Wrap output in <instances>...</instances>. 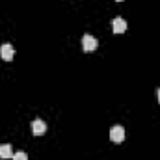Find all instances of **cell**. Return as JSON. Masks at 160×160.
<instances>
[{
	"label": "cell",
	"mask_w": 160,
	"mask_h": 160,
	"mask_svg": "<svg viewBox=\"0 0 160 160\" xmlns=\"http://www.w3.org/2000/svg\"><path fill=\"white\" fill-rule=\"evenodd\" d=\"M97 47H99L97 38H93V36H89V34H86V36L82 38V48H84V52H95Z\"/></svg>",
	"instance_id": "cell-1"
},
{
	"label": "cell",
	"mask_w": 160,
	"mask_h": 160,
	"mask_svg": "<svg viewBox=\"0 0 160 160\" xmlns=\"http://www.w3.org/2000/svg\"><path fill=\"white\" fill-rule=\"evenodd\" d=\"M110 140H112L114 143H121V142L125 140V128H123L121 125H114V127L110 128Z\"/></svg>",
	"instance_id": "cell-2"
},
{
	"label": "cell",
	"mask_w": 160,
	"mask_h": 160,
	"mask_svg": "<svg viewBox=\"0 0 160 160\" xmlns=\"http://www.w3.org/2000/svg\"><path fill=\"white\" fill-rule=\"evenodd\" d=\"M13 47L9 45V43H4V45H0V56H2V60L4 62H11L13 60Z\"/></svg>",
	"instance_id": "cell-3"
},
{
	"label": "cell",
	"mask_w": 160,
	"mask_h": 160,
	"mask_svg": "<svg viewBox=\"0 0 160 160\" xmlns=\"http://www.w3.org/2000/svg\"><path fill=\"white\" fill-rule=\"evenodd\" d=\"M127 21L123 19V17H116L114 21H112V30H114V34H123L125 30H127Z\"/></svg>",
	"instance_id": "cell-4"
},
{
	"label": "cell",
	"mask_w": 160,
	"mask_h": 160,
	"mask_svg": "<svg viewBox=\"0 0 160 160\" xmlns=\"http://www.w3.org/2000/svg\"><path fill=\"white\" fill-rule=\"evenodd\" d=\"M32 132H34V136H43V134L47 132L45 121L43 119H34L32 121Z\"/></svg>",
	"instance_id": "cell-5"
},
{
	"label": "cell",
	"mask_w": 160,
	"mask_h": 160,
	"mask_svg": "<svg viewBox=\"0 0 160 160\" xmlns=\"http://www.w3.org/2000/svg\"><path fill=\"white\" fill-rule=\"evenodd\" d=\"M0 158H13V149H11L9 143L0 145Z\"/></svg>",
	"instance_id": "cell-6"
},
{
	"label": "cell",
	"mask_w": 160,
	"mask_h": 160,
	"mask_svg": "<svg viewBox=\"0 0 160 160\" xmlns=\"http://www.w3.org/2000/svg\"><path fill=\"white\" fill-rule=\"evenodd\" d=\"M13 160H28V155H26V153H22V151H19V153H15V155H13Z\"/></svg>",
	"instance_id": "cell-7"
},
{
	"label": "cell",
	"mask_w": 160,
	"mask_h": 160,
	"mask_svg": "<svg viewBox=\"0 0 160 160\" xmlns=\"http://www.w3.org/2000/svg\"><path fill=\"white\" fill-rule=\"evenodd\" d=\"M157 95H158V102H160V89H158V91H157Z\"/></svg>",
	"instance_id": "cell-8"
},
{
	"label": "cell",
	"mask_w": 160,
	"mask_h": 160,
	"mask_svg": "<svg viewBox=\"0 0 160 160\" xmlns=\"http://www.w3.org/2000/svg\"><path fill=\"white\" fill-rule=\"evenodd\" d=\"M118 2H123V0H118Z\"/></svg>",
	"instance_id": "cell-9"
}]
</instances>
